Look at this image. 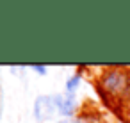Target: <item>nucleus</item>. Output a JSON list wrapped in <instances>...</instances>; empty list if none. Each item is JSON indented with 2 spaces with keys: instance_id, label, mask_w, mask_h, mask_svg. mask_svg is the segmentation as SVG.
<instances>
[{
  "instance_id": "obj_1",
  "label": "nucleus",
  "mask_w": 130,
  "mask_h": 123,
  "mask_svg": "<svg viewBox=\"0 0 130 123\" xmlns=\"http://www.w3.org/2000/svg\"><path fill=\"white\" fill-rule=\"evenodd\" d=\"M100 91L119 103L130 102V71L114 68L102 75L100 79Z\"/></svg>"
},
{
  "instance_id": "obj_2",
  "label": "nucleus",
  "mask_w": 130,
  "mask_h": 123,
  "mask_svg": "<svg viewBox=\"0 0 130 123\" xmlns=\"http://www.w3.org/2000/svg\"><path fill=\"white\" fill-rule=\"evenodd\" d=\"M126 119H128V123H130V102L126 103Z\"/></svg>"
}]
</instances>
